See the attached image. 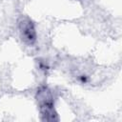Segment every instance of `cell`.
<instances>
[{
  "label": "cell",
  "instance_id": "cell-1",
  "mask_svg": "<svg viewBox=\"0 0 122 122\" xmlns=\"http://www.w3.org/2000/svg\"><path fill=\"white\" fill-rule=\"evenodd\" d=\"M18 29L22 40L28 45H33L36 41V30L32 21L27 17H21L18 21Z\"/></svg>",
  "mask_w": 122,
  "mask_h": 122
}]
</instances>
